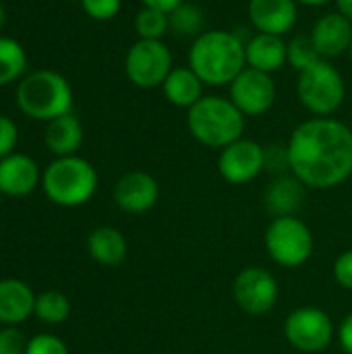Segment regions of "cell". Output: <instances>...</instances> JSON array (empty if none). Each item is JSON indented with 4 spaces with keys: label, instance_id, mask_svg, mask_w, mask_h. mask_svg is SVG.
I'll return each instance as SVG.
<instances>
[{
    "label": "cell",
    "instance_id": "1",
    "mask_svg": "<svg viewBox=\"0 0 352 354\" xmlns=\"http://www.w3.org/2000/svg\"><path fill=\"white\" fill-rule=\"evenodd\" d=\"M286 160L307 189H334L352 176V129L334 116L303 120L288 137Z\"/></svg>",
    "mask_w": 352,
    "mask_h": 354
},
{
    "label": "cell",
    "instance_id": "2",
    "mask_svg": "<svg viewBox=\"0 0 352 354\" xmlns=\"http://www.w3.org/2000/svg\"><path fill=\"white\" fill-rule=\"evenodd\" d=\"M187 64L197 73L203 85H230L247 66L245 41L228 29H207L197 35L189 48Z\"/></svg>",
    "mask_w": 352,
    "mask_h": 354
},
{
    "label": "cell",
    "instance_id": "3",
    "mask_svg": "<svg viewBox=\"0 0 352 354\" xmlns=\"http://www.w3.org/2000/svg\"><path fill=\"white\" fill-rule=\"evenodd\" d=\"M245 116L222 95H203L187 110V129L191 137L210 149H224L245 133Z\"/></svg>",
    "mask_w": 352,
    "mask_h": 354
},
{
    "label": "cell",
    "instance_id": "4",
    "mask_svg": "<svg viewBox=\"0 0 352 354\" xmlns=\"http://www.w3.org/2000/svg\"><path fill=\"white\" fill-rule=\"evenodd\" d=\"M17 106L25 116L50 122L71 112L73 87L66 77L56 71H33L17 85Z\"/></svg>",
    "mask_w": 352,
    "mask_h": 354
},
{
    "label": "cell",
    "instance_id": "5",
    "mask_svg": "<svg viewBox=\"0 0 352 354\" xmlns=\"http://www.w3.org/2000/svg\"><path fill=\"white\" fill-rule=\"evenodd\" d=\"M41 187L52 203L60 207H79L95 195L98 172L85 158H56L44 170Z\"/></svg>",
    "mask_w": 352,
    "mask_h": 354
},
{
    "label": "cell",
    "instance_id": "6",
    "mask_svg": "<svg viewBox=\"0 0 352 354\" xmlns=\"http://www.w3.org/2000/svg\"><path fill=\"white\" fill-rule=\"evenodd\" d=\"M297 97L313 116H334L346 100V81L332 60H319L299 73Z\"/></svg>",
    "mask_w": 352,
    "mask_h": 354
},
{
    "label": "cell",
    "instance_id": "7",
    "mask_svg": "<svg viewBox=\"0 0 352 354\" xmlns=\"http://www.w3.org/2000/svg\"><path fill=\"white\" fill-rule=\"evenodd\" d=\"M263 245L270 259L288 270L305 266L315 251L313 232L299 216L274 218L266 228Z\"/></svg>",
    "mask_w": 352,
    "mask_h": 354
},
{
    "label": "cell",
    "instance_id": "8",
    "mask_svg": "<svg viewBox=\"0 0 352 354\" xmlns=\"http://www.w3.org/2000/svg\"><path fill=\"white\" fill-rule=\"evenodd\" d=\"M172 68L174 58L164 39H137L124 54V75L139 89L162 87Z\"/></svg>",
    "mask_w": 352,
    "mask_h": 354
},
{
    "label": "cell",
    "instance_id": "9",
    "mask_svg": "<svg viewBox=\"0 0 352 354\" xmlns=\"http://www.w3.org/2000/svg\"><path fill=\"white\" fill-rule=\"evenodd\" d=\"M284 338L299 353H322L334 340V322L319 307H299L284 322Z\"/></svg>",
    "mask_w": 352,
    "mask_h": 354
},
{
    "label": "cell",
    "instance_id": "10",
    "mask_svg": "<svg viewBox=\"0 0 352 354\" xmlns=\"http://www.w3.org/2000/svg\"><path fill=\"white\" fill-rule=\"evenodd\" d=\"M280 297L278 280L272 272L261 266L243 268L232 282V299L241 311L247 315H266L270 313Z\"/></svg>",
    "mask_w": 352,
    "mask_h": 354
},
{
    "label": "cell",
    "instance_id": "11",
    "mask_svg": "<svg viewBox=\"0 0 352 354\" xmlns=\"http://www.w3.org/2000/svg\"><path fill=\"white\" fill-rule=\"evenodd\" d=\"M276 83L272 75L245 66L241 75L228 85L230 102L243 112L245 118H257L272 110L276 104Z\"/></svg>",
    "mask_w": 352,
    "mask_h": 354
},
{
    "label": "cell",
    "instance_id": "12",
    "mask_svg": "<svg viewBox=\"0 0 352 354\" xmlns=\"http://www.w3.org/2000/svg\"><path fill=\"white\" fill-rule=\"evenodd\" d=\"M266 168V147L255 139L241 137L239 141L220 149L218 172L230 185H247Z\"/></svg>",
    "mask_w": 352,
    "mask_h": 354
},
{
    "label": "cell",
    "instance_id": "13",
    "mask_svg": "<svg viewBox=\"0 0 352 354\" xmlns=\"http://www.w3.org/2000/svg\"><path fill=\"white\" fill-rule=\"evenodd\" d=\"M160 199V185L158 180L145 170H131L124 172L114 185V203L118 209L139 216L154 209Z\"/></svg>",
    "mask_w": 352,
    "mask_h": 354
},
{
    "label": "cell",
    "instance_id": "14",
    "mask_svg": "<svg viewBox=\"0 0 352 354\" xmlns=\"http://www.w3.org/2000/svg\"><path fill=\"white\" fill-rule=\"evenodd\" d=\"M297 0H249L247 15L257 33H270L284 37L299 21Z\"/></svg>",
    "mask_w": 352,
    "mask_h": 354
},
{
    "label": "cell",
    "instance_id": "15",
    "mask_svg": "<svg viewBox=\"0 0 352 354\" xmlns=\"http://www.w3.org/2000/svg\"><path fill=\"white\" fill-rule=\"evenodd\" d=\"M37 162L25 153H10L0 160V193L4 197H27L41 185Z\"/></svg>",
    "mask_w": 352,
    "mask_h": 354
},
{
    "label": "cell",
    "instance_id": "16",
    "mask_svg": "<svg viewBox=\"0 0 352 354\" xmlns=\"http://www.w3.org/2000/svg\"><path fill=\"white\" fill-rule=\"evenodd\" d=\"M309 35L317 48V54L324 60H334L351 50L352 23L336 10L326 12L315 21Z\"/></svg>",
    "mask_w": 352,
    "mask_h": 354
},
{
    "label": "cell",
    "instance_id": "17",
    "mask_svg": "<svg viewBox=\"0 0 352 354\" xmlns=\"http://www.w3.org/2000/svg\"><path fill=\"white\" fill-rule=\"evenodd\" d=\"M245 60L249 68L274 75L288 64V41L280 35L257 33L245 41Z\"/></svg>",
    "mask_w": 352,
    "mask_h": 354
},
{
    "label": "cell",
    "instance_id": "18",
    "mask_svg": "<svg viewBox=\"0 0 352 354\" xmlns=\"http://www.w3.org/2000/svg\"><path fill=\"white\" fill-rule=\"evenodd\" d=\"M35 292L31 286L17 278L0 280V324L2 326H21L33 315Z\"/></svg>",
    "mask_w": 352,
    "mask_h": 354
},
{
    "label": "cell",
    "instance_id": "19",
    "mask_svg": "<svg viewBox=\"0 0 352 354\" xmlns=\"http://www.w3.org/2000/svg\"><path fill=\"white\" fill-rule=\"evenodd\" d=\"M203 87H205L203 81L187 64V66H174L160 89L168 104H172L174 108L189 110L203 97Z\"/></svg>",
    "mask_w": 352,
    "mask_h": 354
},
{
    "label": "cell",
    "instance_id": "20",
    "mask_svg": "<svg viewBox=\"0 0 352 354\" xmlns=\"http://www.w3.org/2000/svg\"><path fill=\"white\" fill-rule=\"evenodd\" d=\"M44 143L56 158L77 156V151L83 143L81 120L73 112H68V114H62V116L46 122Z\"/></svg>",
    "mask_w": 352,
    "mask_h": 354
},
{
    "label": "cell",
    "instance_id": "21",
    "mask_svg": "<svg viewBox=\"0 0 352 354\" xmlns=\"http://www.w3.org/2000/svg\"><path fill=\"white\" fill-rule=\"evenodd\" d=\"M87 253L89 257L106 268H116L124 263L129 245L124 234L114 226H100L87 236Z\"/></svg>",
    "mask_w": 352,
    "mask_h": 354
},
{
    "label": "cell",
    "instance_id": "22",
    "mask_svg": "<svg viewBox=\"0 0 352 354\" xmlns=\"http://www.w3.org/2000/svg\"><path fill=\"white\" fill-rule=\"evenodd\" d=\"M305 189L307 187L293 174L278 176L266 191V207L274 214V218L297 216V209L305 201Z\"/></svg>",
    "mask_w": 352,
    "mask_h": 354
},
{
    "label": "cell",
    "instance_id": "23",
    "mask_svg": "<svg viewBox=\"0 0 352 354\" xmlns=\"http://www.w3.org/2000/svg\"><path fill=\"white\" fill-rule=\"evenodd\" d=\"M27 71L25 48L6 35H0V87L21 81Z\"/></svg>",
    "mask_w": 352,
    "mask_h": 354
},
{
    "label": "cell",
    "instance_id": "24",
    "mask_svg": "<svg viewBox=\"0 0 352 354\" xmlns=\"http://www.w3.org/2000/svg\"><path fill=\"white\" fill-rule=\"evenodd\" d=\"M33 315L46 326H60L71 315V301L58 290H44L35 297Z\"/></svg>",
    "mask_w": 352,
    "mask_h": 354
},
{
    "label": "cell",
    "instance_id": "25",
    "mask_svg": "<svg viewBox=\"0 0 352 354\" xmlns=\"http://www.w3.org/2000/svg\"><path fill=\"white\" fill-rule=\"evenodd\" d=\"M168 21H170V31L178 37H197L201 35L205 29V17L203 10L193 4V2H183L178 4L172 12H168Z\"/></svg>",
    "mask_w": 352,
    "mask_h": 354
},
{
    "label": "cell",
    "instance_id": "26",
    "mask_svg": "<svg viewBox=\"0 0 352 354\" xmlns=\"http://www.w3.org/2000/svg\"><path fill=\"white\" fill-rule=\"evenodd\" d=\"M133 27L139 35V39H164V35L170 31L168 12H162L158 8L141 6L135 15Z\"/></svg>",
    "mask_w": 352,
    "mask_h": 354
},
{
    "label": "cell",
    "instance_id": "27",
    "mask_svg": "<svg viewBox=\"0 0 352 354\" xmlns=\"http://www.w3.org/2000/svg\"><path fill=\"white\" fill-rule=\"evenodd\" d=\"M319 60H324V58L317 54V48H315L311 35H295L288 41V64L297 73L309 68L311 64H315Z\"/></svg>",
    "mask_w": 352,
    "mask_h": 354
},
{
    "label": "cell",
    "instance_id": "28",
    "mask_svg": "<svg viewBox=\"0 0 352 354\" xmlns=\"http://www.w3.org/2000/svg\"><path fill=\"white\" fill-rule=\"evenodd\" d=\"M122 0H81V8L93 21H110L118 15Z\"/></svg>",
    "mask_w": 352,
    "mask_h": 354
},
{
    "label": "cell",
    "instance_id": "29",
    "mask_svg": "<svg viewBox=\"0 0 352 354\" xmlns=\"http://www.w3.org/2000/svg\"><path fill=\"white\" fill-rule=\"evenodd\" d=\"M25 354H68V348L54 334H37L27 342Z\"/></svg>",
    "mask_w": 352,
    "mask_h": 354
},
{
    "label": "cell",
    "instance_id": "30",
    "mask_svg": "<svg viewBox=\"0 0 352 354\" xmlns=\"http://www.w3.org/2000/svg\"><path fill=\"white\" fill-rule=\"evenodd\" d=\"M27 342L17 326H4L0 330V354H25Z\"/></svg>",
    "mask_w": 352,
    "mask_h": 354
},
{
    "label": "cell",
    "instance_id": "31",
    "mask_svg": "<svg viewBox=\"0 0 352 354\" xmlns=\"http://www.w3.org/2000/svg\"><path fill=\"white\" fill-rule=\"evenodd\" d=\"M19 141V131L12 118L0 114V160L15 153V145Z\"/></svg>",
    "mask_w": 352,
    "mask_h": 354
},
{
    "label": "cell",
    "instance_id": "32",
    "mask_svg": "<svg viewBox=\"0 0 352 354\" xmlns=\"http://www.w3.org/2000/svg\"><path fill=\"white\" fill-rule=\"evenodd\" d=\"M334 280L342 288L352 290V249L342 251L336 257V261H334Z\"/></svg>",
    "mask_w": 352,
    "mask_h": 354
},
{
    "label": "cell",
    "instance_id": "33",
    "mask_svg": "<svg viewBox=\"0 0 352 354\" xmlns=\"http://www.w3.org/2000/svg\"><path fill=\"white\" fill-rule=\"evenodd\" d=\"M338 342L344 354H352V313H349L338 328Z\"/></svg>",
    "mask_w": 352,
    "mask_h": 354
},
{
    "label": "cell",
    "instance_id": "34",
    "mask_svg": "<svg viewBox=\"0 0 352 354\" xmlns=\"http://www.w3.org/2000/svg\"><path fill=\"white\" fill-rule=\"evenodd\" d=\"M141 6H149V8H158L162 12H172L178 4H183L185 0H139Z\"/></svg>",
    "mask_w": 352,
    "mask_h": 354
},
{
    "label": "cell",
    "instance_id": "35",
    "mask_svg": "<svg viewBox=\"0 0 352 354\" xmlns=\"http://www.w3.org/2000/svg\"><path fill=\"white\" fill-rule=\"evenodd\" d=\"M334 4H336V12H340L352 23V0H334Z\"/></svg>",
    "mask_w": 352,
    "mask_h": 354
},
{
    "label": "cell",
    "instance_id": "36",
    "mask_svg": "<svg viewBox=\"0 0 352 354\" xmlns=\"http://www.w3.org/2000/svg\"><path fill=\"white\" fill-rule=\"evenodd\" d=\"M301 6H309V8H317V6H326L334 0H297Z\"/></svg>",
    "mask_w": 352,
    "mask_h": 354
},
{
    "label": "cell",
    "instance_id": "37",
    "mask_svg": "<svg viewBox=\"0 0 352 354\" xmlns=\"http://www.w3.org/2000/svg\"><path fill=\"white\" fill-rule=\"evenodd\" d=\"M4 23H6V10H4V4L0 2V29L4 27Z\"/></svg>",
    "mask_w": 352,
    "mask_h": 354
},
{
    "label": "cell",
    "instance_id": "38",
    "mask_svg": "<svg viewBox=\"0 0 352 354\" xmlns=\"http://www.w3.org/2000/svg\"><path fill=\"white\" fill-rule=\"evenodd\" d=\"M349 56H351V62H352V44H351V50H349Z\"/></svg>",
    "mask_w": 352,
    "mask_h": 354
},
{
    "label": "cell",
    "instance_id": "39",
    "mask_svg": "<svg viewBox=\"0 0 352 354\" xmlns=\"http://www.w3.org/2000/svg\"><path fill=\"white\" fill-rule=\"evenodd\" d=\"M2 197H4V195H2V193H0V203H2Z\"/></svg>",
    "mask_w": 352,
    "mask_h": 354
}]
</instances>
